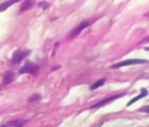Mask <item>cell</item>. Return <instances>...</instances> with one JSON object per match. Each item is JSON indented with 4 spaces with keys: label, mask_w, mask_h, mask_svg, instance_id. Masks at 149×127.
<instances>
[{
    "label": "cell",
    "mask_w": 149,
    "mask_h": 127,
    "mask_svg": "<svg viewBox=\"0 0 149 127\" xmlns=\"http://www.w3.org/2000/svg\"><path fill=\"white\" fill-rule=\"evenodd\" d=\"M31 54V50H16L13 53L12 58H11V65H17L22 62V59L26 58L28 55Z\"/></svg>",
    "instance_id": "6da1fadb"
},
{
    "label": "cell",
    "mask_w": 149,
    "mask_h": 127,
    "mask_svg": "<svg viewBox=\"0 0 149 127\" xmlns=\"http://www.w3.org/2000/svg\"><path fill=\"white\" fill-rule=\"evenodd\" d=\"M40 71V66L32 62H27L19 70V74H35Z\"/></svg>",
    "instance_id": "7a4b0ae2"
},
{
    "label": "cell",
    "mask_w": 149,
    "mask_h": 127,
    "mask_svg": "<svg viewBox=\"0 0 149 127\" xmlns=\"http://www.w3.org/2000/svg\"><path fill=\"white\" fill-rule=\"evenodd\" d=\"M148 62L147 59H137V58H131V59H125L123 62H116L114 65L111 66V69H118L121 67H126V66L131 65H137V64H146Z\"/></svg>",
    "instance_id": "3957f363"
},
{
    "label": "cell",
    "mask_w": 149,
    "mask_h": 127,
    "mask_svg": "<svg viewBox=\"0 0 149 127\" xmlns=\"http://www.w3.org/2000/svg\"><path fill=\"white\" fill-rule=\"evenodd\" d=\"M90 25H91V20H83V21L80 22L76 28L72 29V32H69L68 36H67V39H74V37H77L78 35L83 31L84 29L88 28Z\"/></svg>",
    "instance_id": "277c9868"
},
{
    "label": "cell",
    "mask_w": 149,
    "mask_h": 127,
    "mask_svg": "<svg viewBox=\"0 0 149 127\" xmlns=\"http://www.w3.org/2000/svg\"><path fill=\"white\" fill-rule=\"evenodd\" d=\"M125 94H126V93H118V94H115V95H112V96H109V97H107V99L101 100V101H99V102H97L96 104H94V105L91 106V109H98L104 105H108L109 103L113 102V101H115V100L119 99V97H121V96H124Z\"/></svg>",
    "instance_id": "5b68a950"
},
{
    "label": "cell",
    "mask_w": 149,
    "mask_h": 127,
    "mask_svg": "<svg viewBox=\"0 0 149 127\" xmlns=\"http://www.w3.org/2000/svg\"><path fill=\"white\" fill-rule=\"evenodd\" d=\"M28 123V120L25 119H14L12 121L6 122V124L1 125L0 127H24Z\"/></svg>",
    "instance_id": "8992f818"
},
{
    "label": "cell",
    "mask_w": 149,
    "mask_h": 127,
    "mask_svg": "<svg viewBox=\"0 0 149 127\" xmlns=\"http://www.w3.org/2000/svg\"><path fill=\"white\" fill-rule=\"evenodd\" d=\"M14 81H15V73L11 71V70L6 71L2 76V84H1V86H6V85L11 84Z\"/></svg>",
    "instance_id": "52a82bcc"
},
{
    "label": "cell",
    "mask_w": 149,
    "mask_h": 127,
    "mask_svg": "<svg viewBox=\"0 0 149 127\" xmlns=\"http://www.w3.org/2000/svg\"><path fill=\"white\" fill-rule=\"evenodd\" d=\"M147 95H148V90L145 89V88H143V89H142V93H141V94H139V95H136V96H134L133 99H132L130 102L128 103L127 106L132 105V104H134V103L136 102V101H139V100H141L142 97H145V96H147Z\"/></svg>",
    "instance_id": "ba28073f"
},
{
    "label": "cell",
    "mask_w": 149,
    "mask_h": 127,
    "mask_svg": "<svg viewBox=\"0 0 149 127\" xmlns=\"http://www.w3.org/2000/svg\"><path fill=\"white\" fill-rule=\"evenodd\" d=\"M33 4H34V2L31 1V0H25V1L22 3L20 10H19V11H20V12H25V11H27V10L31 9Z\"/></svg>",
    "instance_id": "9c48e42d"
},
{
    "label": "cell",
    "mask_w": 149,
    "mask_h": 127,
    "mask_svg": "<svg viewBox=\"0 0 149 127\" xmlns=\"http://www.w3.org/2000/svg\"><path fill=\"white\" fill-rule=\"evenodd\" d=\"M106 81H107V78H100V80H98L97 82H95L92 86H91V90H96V89H98L99 87H101L102 85H104V83H106Z\"/></svg>",
    "instance_id": "30bf717a"
},
{
    "label": "cell",
    "mask_w": 149,
    "mask_h": 127,
    "mask_svg": "<svg viewBox=\"0 0 149 127\" xmlns=\"http://www.w3.org/2000/svg\"><path fill=\"white\" fill-rule=\"evenodd\" d=\"M14 3H16V1H6V2H3L0 4V12H4L9 6L13 5Z\"/></svg>",
    "instance_id": "8fae6325"
},
{
    "label": "cell",
    "mask_w": 149,
    "mask_h": 127,
    "mask_svg": "<svg viewBox=\"0 0 149 127\" xmlns=\"http://www.w3.org/2000/svg\"><path fill=\"white\" fill-rule=\"evenodd\" d=\"M40 93H34L33 95H31L28 99V102L29 103H32V102H36V101H40Z\"/></svg>",
    "instance_id": "7c38bea8"
},
{
    "label": "cell",
    "mask_w": 149,
    "mask_h": 127,
    "mask_svg": "<svg viewBox=\"0 0 149 127\" xmlns=\"http://www.w3.org/2000/svg\"><path fill=\"white\" fill-rule=\"evenodd\" d=\"M49 2H47V1H40V2L37 3V6H40V8H43L44 10H47L49 8Z\"/></svg>",
    "instance_id": "4fadbf2b"
},
{
    "label": "cell",
    "mask_w": 149,
    "mask_h": 127,
    "mask_svg": "<svg viewBox=\"0 0 149 127\" xmlns=\"http://www.w3.org/2000/svg\"><path fill=\"white\" fill-rule=\"evenodd\" d=\"M141 111H145V112H147V113H148V105H147L146 107H144V108L141 109Z\"/></svg>",
    "instance_id": "5bb4252c"
},
{
    "label": "cell",
    "mask_w": 149,
    "mask_h": 127,
    "mask_svg": "<svg viewBox=\"0 0 149 127\" xmlns=\"http://www.w3.org/2000/svg\"><path fill=\"white\" fill-rule=\"evenodd\" d=\"M59 68H60V66H56V67H52V69H51V70H52V71H53V70H58Z\"/></svg>",
    "instance_id": "9a60e30c"
}]
</instances>
